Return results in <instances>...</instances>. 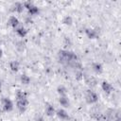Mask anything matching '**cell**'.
Instances as JSON below:
<instances>
[{
  "label": "cell",
  "instance_id": "cell-1",
  "mask_svg": "<svg viewBox=\"0 0 121 121\" xmlns=\"http://www.w3.org/2000/svg\"><path fill=\"white\" fill-rule=\"evenodd\" d=\"M58 59L60 63L63 64H68L72 67L80 69L81 68V64L78 60V56L76 55V53H74L73 51L70 50H60L58 53Z\"/></svg>",
  "mask_w": 121,
  "mask_h": 121
},
{
  "label": "cell",
  "instance_id": "cell-2",
  "mask_svg": "<svg viewBox=\"0 0 121 121\" xmlns=\"http://www.w3.org/2000/svg\"><path fill=\"white\" fill-rule=\"evenodd\" d=\"M29 105V101L27 98H22V99H16V108L19 111L20 113H24L27 107Z\"/></svg>",
  "mask_w": 121,
  "mask_h": 121
},
{
  "label": "cell",
  "instance_id": "cell-3",
  "mask_svg": "<svg viewBox=\"0 0 121 121\" xmlns=\"http://www.w3.org/2000/svg\"><path fill=\"white\" fill-rule=\"evenodd\" d=\"M85 100L88 104H95L98 101V95L92 90H87L85 94Z\"/></svg>",
  "mask_w": 121,
  "mask_h": 121
},
{
  "label": "cell",
  "instance_id": "cell-4",
  "mask_svg": "<svg viewBox=\"0 0 121 121\" xmlns=\"http://www.w3.org/2000/svg\"><path fill=\"white\" fill-rule=\"evenodd\" d=\"M23 3H24V6H25V9H27V11H28V13L30 15H36V14L39 13V11H40L39 8L37 6H35L32 2L26 1V2H23Z\"/></svg>",
  "mask_w": 121,
  "mask_h": 121
},
{
  "label": "cell",
  "instance_id": "cell-5",
  "mask_svg": "<svg viewBox=\"0 0 121 121\" xmlns=\"http://www.w3.org/2000/svg\"><path fill=\"white\" fill-rule=\"evenodd\" d=\"M2 107L3 111L6 112H9L13 110V102L9 97H3L2 98Z\"/></svg>",
  "mask_w": 121,
  "mask_h": 121
},
{
  "label": "cell",
  "instance_id": "cell-6",
  "mask_svg": "<svg viewBox=\"0 0 121 121\" xmlns=\"http://www.w3.org/2000/svg\"><path fill=\"white\" fill-rule=\"evenodd\" d=\"M55 114H56L60 120H63V121L70 120V115H69V113H68L64 109H58V110H56Z\"/></svg>",
  "mask_w": 121,
  "mask_h": 121
},
{
  "label": "cell",
  "instance_id": "cell-7",
  "mask_svg": "<svg viewBox=\"0 0 121 121\" xmlns=\"http://www.w3.org/2000/svg\"><path fill=\"white\" fill-rule=\"evenodd\" d=\"M101 89H102V91H103L105 94L110 95V94L113 91V86H112L109 81L104 80V81H102V83H101Z\"/></svg>",
  "mask_w": 121,
  "mask_h": 121
},
{
  "label": "cell",
  "instance_id": "cell-8",
  "mask_svg": "<svg viewBox=\"0 0 121 121\" xmlns=\"http://www.w3.org/2000/svg\"><path fill=\"white\" fill-rule=\"evenodd\" d=\"M85 34L89 39H96L99 36L98 31L94 29V28H86L85 29Z\"/></svg>",
  "mask_w": 121,
  "mask_h": 121
},
{
  "label": "cell",
  "instance_id": "cell-9",
  "mask_svg": "<svg viewBox=\"0 0 121 121\" xmlns=\"http://www.w3.org/2000/svg\"><path fill=\"white\" fill-rule=\"evenodd\" d=\"M55 112H56L55 108L51 104L45 103V106H44V113H45V115L51 117V116H53L55 114Z\"/></svg>",
  "mask_w": 121,
  "mask_h": 121
},
{
  "label": "cell",
  "instance_id": "cell-10",
  "mask_svg": "<svg viewBox=\"0 0 121 121\" xmlns=\"http://www.w3.org/2000/svg\"><path fill=\"white\" fill-rule=\"evenodd\" d=\"M19 23H20V22H19L18 18H17L16 16H13V15L9 16V20H8V25H9V26L13 27V28L18 27V26H19Z\"/></svg>",
  "mask_w": 121,
  "mask_h": 121
},
{
  "label": "cell",
  "instance_id": "cell-11",
  "mask_svg": "<svg viewBox=\"0 0 121 121\" xmlns=\"http://www.w3.org/2000/svg\"><path fill=\"white\" fill-rule=\"evenodd\" d=\"M15 32H16V34H17L19 37L25 38V37L26 36V34H27V29H26L25 26H18V27L15 28Z\"/></svg>",
  "mask_w": 121,
  "mask_h": 121
},
{
  "label": "cell",
  "instance_id": "cell-12",
  "mask_svg": "<svg viewBox=\"0 0 121 121\" xmlns=\"http://www.w3.org/2000/svg\"><path fill=\"white\" fill-rule=\"evenodd\" d=\"M12 10L15 11V12H18V13H21L23 12V10L25 9V6H24V3L22 2H15L12 6Z\"/></svg>",
  "mask_w": 121,
  "mask_h": 121
},
{
  "label": "cell",
  "instance_id": "cell-13",
  "mask_svg": "<svg viewBox=\"0 0 121 121\" xmlns=\"http://www.w3.org/2000/svg\"><path fill=\"white\" fill-rule=\"evenodd\" d=\"M59 103L60 104V106H62L64 108H68L70 106V100H69V98H68L67 95L60 96L59 97Z\"/></svg>",
  "mask_w": 121,
  "mask_h": 121
},
{
  "label": "cell",
  "instance_id": "cell-14",
  "mask_svg": "<svg viewBox=\"0 0 121 121\" xmlns=\"http://www.w3.org/2000/svg\"><path fill=\"white\" fill-rule=\"evenodd\" d=\"M9 69L12 71V72H17L20 68V63L18 60H11L9 64Z\"/></svg>",
  "mask_w": 121,
  "mask_h": 121
},
{
  "label": "cell",
  "instance_id": "cell-15",
  "mask_svg": "<svg viewBox=\"0 0 121 121\" xmlns=\"http://www.w3.org/2000/svg\"><path fill=\"white\" fill-rule=\"evenodd\" d=\"M92 68L93 70L96 73V74H101L103 72V66L101 65V63L99 62H95L92 64Z\"/></svg>",
  "mask_w": 121,
  "mask_h": 121
},
{
  "label": "cell",
  "instance_id": "cell-16",
  "mask_svg": "<svg viewBox=\"0 0 121 121\" xmlns=\"http://www.w3.org/2000/svg\"><path fill=\"white\" fill-rule=\"evenodd\" d=\"M57 93L59 94L60 96H64V95H67V89L65 86L63 85H59L57 87Z\"/></svg>",
  "mask_w": 121,
  "mask_h": 121
},
{
  "label": "cell",
  "instance_id": "cell-17",
  "mask_svg": "<svg viewBox=\"0 0 121 121\" xmlns=\"http://www.w3.org/2000/svg\"><path fill=\"white\" fill-rule=\"evenodd\" d=\"M15 97L16 99H22V98H27V95L24 92V91H21V90H18L16 91L15 93Z\"/></svg>",
  "mask_w": 121,
  "mask_h": 121
},
{
  "label": "cell",
  "instance_id": "cell-18",
  "mask_svg": "<svg viewBox=\"0 0 121 121\" xmlns=\"http://www.w3.org/2000/svg\"><path fill=\"white\" fill-rule=\"evenodd\" d=\"M20 80L24 85H28L30 83V78L27 75H22L20 78Z\"/></svg>",
  "mask_w": 121,
  "mask_h": 121
},
{
  "label": "cell",
  "instance_id": "cell-19",
  "mask_svg": "<svg viewBox=\"0 0 121 121\" xmlns=\"http://www.w3.org/2000/svg\"><path fill=\"white\" fill-rule=\"evenodd\" d=\"M86 83H87V85H89V86H91V87L95 86V84H96V79H95V78H93V77H89V78H86Z\"/></svg>",
  "mask_w": 121,
  "mask_h": 121
},
{
  "label": "cell",
  "instance_id": "cell-20",
  "mask_svg": "<svg viewBox=\"0 0 121 121\" xmlns=\"http://www.w3.org/2000/svg\"><path fill=\"white\" fill-rule=\"evenodd\" d=\"M62 22H63V24H64V25L71 26V25H72V23H73V19H72V17H71V16L67 15V16H65V17L63 18Z\"/></svg>",
  "mask_w": 121,
  "mask_h": 121
},
{
  "label": "cell",
  "instance_id": "cell-21",
  "mask_svg": "<svg viewBox=\"0 0 121 121\" xmlns=\"http://www.w3.org/2000/svg\"><path fill=\"white\" fill-rule=\"evenodd\" d=\"M76 78L78 79V80H80V79H82L83 78V73H82V71L81 70H78L77 72H76Z\"/></svg>",
  "mask_w": 121,
  "mask_h": 121
},
{
  "label": "cell",
  "instance_id": "cell-22",
  "mask_svg": "<svg viewBox=\"0 0 121 121\" xmlns=\"http://www.w3.org/2000/svg\"><path fill=\"white\" fill-rule=\"evenodd\" d=\"M34 120H35V121H44V119H43V116L42 114H40V113H37V114L35 115V117H34Z\"/></svg>",
  "mask_w": 121,
  "mask_h": 121
},
{
  "label": "cell",
  "instance_id": "cell-23",
  "mask_svg": "<svg viewBox=\"0 0 121 121\" xmlns=\"http://www.w3.org/2000/svg\"><path fill=\"white\" fill-rule=\"evenodd\" d=\"M3 56V50H2V48L0 47V58Z\"/></svg>",
  "mask_w": 121,
  "mask_h": 121
},
{
  "label": "cell",
  "instance_id": "cell-24",
  "mask_svg": "<svg viewBox=\"0 0 121 121\" xmlns=\"http://www.w3.org/2000/svg\"><path fill=\"white\" fill-rule=\"evenodd\" d=\"M114 121H120V118H119V117H117V118H116Z\"/></svg>",
  "mask_w": 121,
  "mask_h": 121
},
{
  "label": "cell",
  "instance_id": "cell-25",
  "mask_svg": "<svg viewBox=\"0 0 121 121\" xmlns=\"http://www.w3.org/2000/svg\"><path fill=\"white\" fill-rule=\"evenodd\" d=\"M1 86H2V83H1V80H0V89H1Z\"/></svg>",
  "mask_w": 121,
  "mask_h": 121
},
{
  "label": "cell",
  "instance_id": "cell-26",
  "mask_svg": "<svg viewBox=\"0 0 121 121\" xmlns=\"http://www.w3.org/2000/svg\"><path fill=\"white\" fill-rule=\"evenodd\" d=\"M0 112H1V107H0Z\"/></svg>",
  "mask_w": 121,
  "mask_h": 121
}]
</instances>
